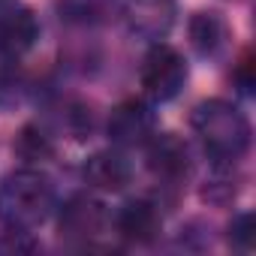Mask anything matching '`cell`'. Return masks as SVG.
Returning <instances> with one entry per match:
<instances>
[{
    "label": "cell",
    "mask_w": 256,
    "mask_h": 256,
    "mask_svg": "<svg viewBox=\"0 0 256 256\" xmlns=\"http://www.w3.org/2000/svg\"><path fill=\"white\" fill-rule=\"evenodd\" d=\"M60 126L64 133L72 136V139H90L94 133V108L82 100H70L64 108H60Z\"/></svg>",
    "instance_id": "cell-14"
},
{
    "label": "cell",
    "mask_w": 256,
    "mask_h": 256,
    "mask_svg": "<svg viewBox=\"0 0 256 256\" xmlns=\"http://www.w3.org/2000/svg\"><path fill=\"white\" fill-rule=\"evenodd\" d=\"M235 196H238V175L232 172V166H214V175H211V178L205 181V187H202V199H205L208 205L223 208V205H229Z\"/></svg>",
    "instance_id": "cell-13"
},
{
    "label": "cell",
    "mask_w": 256,
    "mask_h": 256,
    "mask_svg": "<svg viewBox=\"0 0 256 256\" xmlns=\"http://www.w3.org/2000/svg\"><path fill=\"white\" fill-rule=\"evenodd\" d=\"M108 10V0H64L60 4V12L70 18V22H78V24H94L106 16Z\"/></svg>",
    "instance_id": "cell-16"
},
{
    "label": "cell",
    "mask_w": 256,
    "mask_h": 256,
    "mask_svg": "<svg viewBox=\"0 0 256 256\" xmlns=\"http://www.w3.org/2000/svg\"><path fill=\"white\" fill-rule=\"evenodd\" d=\"M148 169L166 181V184H181L190 172V154L187 145L175 136V133H163V136H151L148 142Z\"/></svg>",
    "instance_id": "cell-7"
},
{
    "label": "cell",
    "mask_w": 256,
    "mask_h": 256,
    "mask_svg": "<svg viewBox=\"0 0 256 256\" xmlns=\"http://www.w3.org/2000/svg\"><path fill=\"white\" fill-rule=\"evenodd\" d=\"M114 226H118V235L126 238V241L151 244L163 232V214H160V208L151 199H133V202H126L118 211Z\"/></svg>",
    "instance_id": "cell-8"
},
{
    "label": "cell",
    "mask_w": 256,
    "mask_h": 256,
    "mask_svg": "<svg viewBox=\"0 0 256 256\" xmlns=\"http://www.w3.org/2000/svg\"><path fill=\"white\" fill-rule=\"evenodd\" d=\"M154 126H157V118H154V108L145 102V100H124L112 108L108 114V139L120 148H133V145H145L151 136H154Z\"/></svg>",
    "instance_id": "cell-4"
},
{
    "label": "cell",
    "mask_w": 256,
    "mask_h": 256,
    "mask_svg": "<svg viewBox=\"0 0 256 256\" xmlns=\"http://www.w3.org/2000/svg\"><path fill=\"white\" fill-rule=\"evenodd\" d=\"M106 220H108V214H106V205L100 199H94L88 193H76V196H70L64 202L58 226H60L64 238L88 241V238H94V235L102 232Z\"/></svg>",
    "instance_id": "cell-6"
},
{
    "label": "cell",
    "mask_w": 256,
    "mask_h": 256,
    "mask_svg": "<svg viewBox=\"0 0 256 256\" xmlns=\"http://www.w3.org/2000/svg\"><path fill=\"white\" fill-rule=\"evenodd\" d=\"M12 148H16V154L24 163H46V160L54 157V139L42 130V126H36V124L22 126Z\"/></svg>",
    "instance_id": "cell-12"
},
{
    "label": "cell",
    "mask_w": 256,
    "mask_h": 256,
    "mask_svg": "<svg viewBox=\"0 0 256 256\" xmlns=\"http://www.w3.org/2000/svg\"><path fill=\"white\" fill-rule=\"evenodd\" d=\"M40 40V22L30 10H0V58H22Z\"/></svg>",
    "instance_id": "cell-9"
},
{
    "label": "cell",
    "mask_w": 256,
    "mask_h": 256,
    "mask_svg": "<svg viewBox=\"0 0 256 256\" xmlns=\"http://www.w3.org/2000/svg\"><path fill=\"white\" fill-rule=\"evenodd\" d=\"M187 34H190V46L199 58H220L232 40V30H229V22L214 12V10H202L190 18L187 24Z\"/></svg>",
    "instance_id": "cell-10"
},
{
    "label": "cell",
    "mask_w": 256,
    "mask_h": 256,
    "mask_svg": "<svg viewBox=\"0 0 256 256\" xmlns=\"http://www.w3.org/2000/svg\"><path fill=\"white\" fill-rule=\"evenodd\" d=\"M28 94V78L16 66L0 70V108H16Z\"/></svg>",
    "instance_id": "cell-15"
},
{
    "label": "cell",
    "mask_w": 256,
    "mask_h": 256,
    "mask_svg": "<svg viewBox=\"0 0 256 256\" xmlns=\"http://www.w3.org/2000/svg\"><path fill=\"white\" fill-rule=\"evenodd\" d=\"M124 22L133 36L160 42L175 24V0H120Z\"/></svg>",
    "instance_id": "cell-5"
},
{
    "label": "cell",
    "mask_w": 256,
    "mask_h": 256,
    "mask_svg": "<svg viewBox=\"0 0 256 256\" xmlns=\"http://www.w3.org/2000/svg\"><path fill=\"white\" fill-rule=\"evenodd\" d=\"M84 181L96 190H108V193H118L130 184L133 178V166L120 151H96L94 157H88L84 163Z\"/></svg>",
    "instance_id": "cell-11"
},
{
    "label": "cell",
    "mask_w": 256,
    "mask_h": 256,
    "mask_svg": "<svg viewBox=\"0 0 256 256\" xmlns=\"http://www.w3.org/2000/svg\"><path fill=\"white\" fill-rule=\"evenodd\" d=\"M253 241H256V232H253V214H238L232 223H229V244L241 253H250L253 250Z\"/></svg>",
    "instance_id": "cell-17"
},
{
    "label": "cell",
    "mask_w": 256,
    "mask_h": 256,
    "mask_svg": "<svg viewBox=\"0 0 256 256\" xmlns=\"http://www.w3.org/2000/svg\"><path fill=\"white\" fill-rule=\"evenodd\" d=\"M139 78H142L145 94L154 102H169V100H175L184 90L187 60H184V54L178 48H172L166 42H157L145 54V64H142V76Z\"/></svg>",
    "instance_id": "cell-3"
},
{
    "label": "cell",
    "mask_w": 256,
    "mask_h": 256,
    "mask_svg": "<svg viewBox=\"0 0 256 256\" xmlns=\"http://www.w3.org/2000/svg\"><path fill=\"white\" fill-rule=\"evenodd\" d=\"M34 250H40V241L34 238V232L6 229L0 235V253H34Z\"/></svg>",
    "instance_id": "cell-18"
},
{
    "label": "cell",
    "mask_w": 256,
    "mask_h": 256,
    "mask_svg": "<svg viewBox=\"0 0 256 256\" xmlns=\"http://www.w3.org/2000/svg\"><path fill=\"white\" fill-rule=\"evenodd\" d=\"M232 82L238 84L241 94H253V84H256V66H253V54H250V52H244L241 60L235 64V70H232Z\"/></svg>",
    "instance_id": "cell-19"
},
{
    "label": "cell",
    "mask_w": 256,
    "mask_h": 256,
    "mask_svg": "<svg viewBox=\"0 0 256 256\" xmlns=\"http://www.w3.org/2000/svg\"><path fill=\"white\" fill-rule=\"evenodd\" d=\"M190 126L214 166H235L250 151V120L226 100H205L193 108Z\"/></svg>",
    "instance_id": "cell-1"
},
{
    "label": "cell",
    "mask_w": 256,
    "mask_h": 256,
    "mask_svg": "<svg viewBox=\"0 0 256 256\" xmlns=\"http://www.w3.org/2000/svg\"><path fill=\"white\" fill-rule=\"evenodd\" d=\"M54 208V187L36 169H16L0 181V223L6 229L34 232Z\"/></svg>",
    "instance_id": "cell-2"
}]
</instances>
